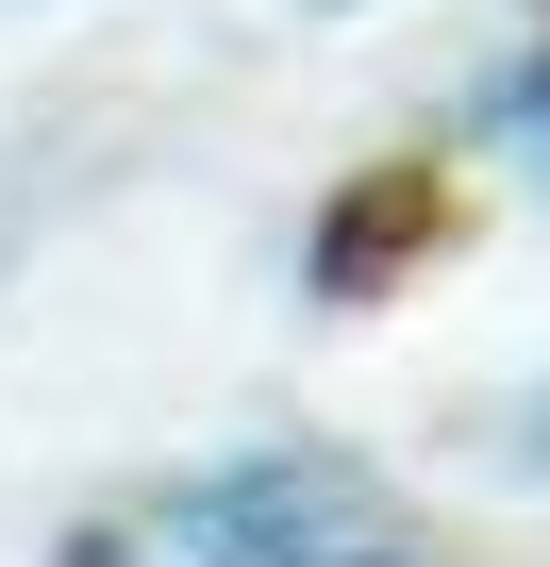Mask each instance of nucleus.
Returning a JSON list of instances; mask_svg holds the SVG:
<instances>
[{"label":"nucleus","mask_w":550,"mask_h":567,"mask_svg":"<svg viewBox=\"0 0 550 567\" xmlns=\"http://www.w3.org/2000/svg\"><path fill=\"white\" fill-rule=\"evenodd\" d=\"M68 567H434L417 501L351 451H234L151 501H117Z\"/></svg>","instance_id":"1"},{"label":"nucleus","mask_w":550,"mask_h":567,"mask_svg":"<svg viewBox=\"0 0 550 567\" xmlns=\"http://www.w3.org/2000/svg\"><path fill=\"white\" fill-rule=\"evenodd\" d=\"M484 451H500V467H533V484H550V401H517V417H500V434H484Z\"/></svg>","instance_id":"2"}]
</instances>
